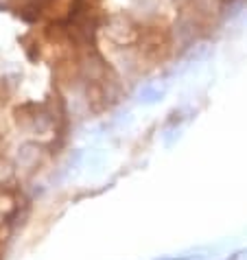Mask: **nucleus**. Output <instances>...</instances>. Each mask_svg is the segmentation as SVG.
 <instances>
[{
	"mask_svg": "<svg viewBox=\"0 0 247 260\" xmlns=\"http://www.w3.org/2000/svg\"><path fill=\"white\" fill-rule=\"evenodd\" d=\"M171 3H173V5H179V7H184V5L188 3V0H171Z\"/></svg>",
	"mask_w": 247,
	"mask_h": 260,
	"instance_id": "f257e3e1",
	"label": "nucleus"
}]
</instances>
